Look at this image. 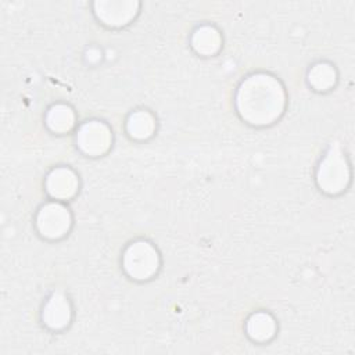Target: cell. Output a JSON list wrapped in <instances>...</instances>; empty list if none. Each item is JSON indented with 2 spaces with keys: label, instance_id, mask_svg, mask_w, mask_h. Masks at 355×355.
Masks as SVG:
<instances>
[{
  "label": "cell",
  "instance_id": "6da1fadb",
  "mask_svg": "<svg viewBox=\"0 0 355 355\" xmlns=\"http://www.w3.org/2000/svg\"><path fill=\"white\" fill-rule=\"evenodd\" d=\"M286 107L282 83L269 73L245 78L236 93V108L243 121L254 126H266L277 121Z\"/></svg>",
  "mask_w": 355,
  "mask_h": 355
},
{
  "label": "cell",
  "instance_id": "7a4b0ae2",
  "mask_svg": "<svg viewBox=\"0 0 355 355\" xmlns=\"http://www.w3.org/2000/svg\"><path fill=\"white\" fill-rule=\"evenodd\" d=\"M349 165L338 144H331L316 171V183L327 194L344 191L349 183Z\"/></svg>",
  "mask_w": 355,
  "mask_h": 355
},
{
  "label": "cell",
  "instance_id": "3957f363",
  "mask_svg": "<svg viewBox=\"0 0 355 355\" xmlns=\"http://www.w3.org/2000/svg\"><path fill=\"white\" fill-rule=\"evenodd\" d=\"M122 266L132 279L147 280L153 277L159 268L158 251L146 240L133 241L123 251Z\"/></svg>",
  "mask_w": 355,
  "mask_h": 355
},
{
  "label": "cell",
  "instance_id": "277c9868",
  "mask_svg": "<svg viewBox=\"0 0 355 355\" xmlns=\"http://www.w3.org/2000/svg\"><path fill=\"white\" fill-rule=\"evenodd\" d=\"M72 225V216L69 209L61 202H47L44 204L36 215L37 232L50 240H57L64 237Z\"/></svg>",
  "mask_w": 355,
  "mask_h": 355
},
{
  "label": "cell",
  "instance_id": "5b68a950",
  "mask_svg": "<svg viewBox=\"0 0 355 355\" xmlns=\"http://www.w3.org/2000/svg\"><path fill=\"white\" fill-rule=\"evenodd\" d=\"M112 144L111 129L101 121H87L78 129L76 146L90 157L105 154Z\"/></svg>",
  "mask_w": 355,
  "mask_h": 355
},
{
  "label": "cell",
  "instance_id": "8992f818",
  "mask_svg": "<svg viewBox=\"0 0 355 355\" xmlns=\"http://www.w3.org/2000/svg\"><path fill=\"white\" fill-rule=\"evenodd\" d=\"M139 12L137 1H96L94 14L107 26L119 28L128 25Z\"/></svg>",
  "mask_w": 355,
  "mask_h": 355
},
{
  "label": "cell",
  "instance_id": "52a82bcc",
  "mask_svg": "<svg viewBox=\"0 0 355 355\" xmlns=\"http://www.w3.org/2000/svg\"><path fill=\"white\" fill-rule=\"evenodd\" d=\"M71 318L72 309L68 298L61 291L53 293L43 306V323L51 330H61L69 324Z\"/></svg>",
  "mask_w": 355,
  "mask_h": 355
},
{
  "label": "cell",
  "instance_id": "ba28073f",
  "mask_svg": "<svg viewBox=\"0 0 355 355\" xmlns=\"http://www.w3.org/2000/svg\"><path fill=\"white\" fill-rule=\"evenodd\" d=\"M79 187V180L75 172L69 168H55L46 179V191L55 200L72 198Z\"/></svg>",
  "mask_w": 355,
  "mask_h": 355
},
{
  "label": "cell",
  "instance_id": "9c48e42d",
  "mask_svg": "<svg viewBox=\"0 0 355 355\" xmlns=\"http://www.w3.org/2000/svg\"><path fill=\"white\" fill-rule=\"evenodd\" d=\"M247 334L251 340L258 343L269 341L276 333V322L266 312L252 313L245 324Z\"/></svg>",
  "mask_w": 355,
  "mask_h": 355
},
{
  "label": "cell",
  "instance_id": "30bf717a",
  "mask_svg": "<svg viewBox=\"0 0 355 355\" xmlns=\"http://www.w3.org/2000/svg\"><path fill=\"white\" fill-rule=\"evenodd\" d=\"M126 130L136 140H146L155 132V119L151 112L137 110L132 112L126 121Z\"/></svg>",
  "mask_w": 355,
  "mask_h": 355
},
{
  "label": "cell",
  "instance_id": "8fae6325",
  "mask_svg": "<svg viewBox=\"0 0 355 355\" xmlns=\"http://www.w3.org/2000/svg\"><path fill=\"white\" fill-rule=\"evenodd\" d=\"M222 44V39L219 32L214 26H200L194 31L191 36V46L193 49L202 55H212L215 54Z\"/></svg>",
  "mask_w": 355,
  "mask_h": 355
},
{
  "label": "cell",
  "instance_id": "7c38bea8",
  "mask_svg": "<svg viewBox=\"0 0 355 355\" xmlns=\"http://www.w3.org/2000/svg\"><path fill=\"white\" fill-rule=\"evenodd\" d=\"M46 125L54 133L69 132L75 126V114L71 107L55 104L46 114Z\"/></svg>",
  "mask_w": 355,
  "mask_h": 355
},
{
  "label": "cell",
  "instance_id": "4fadbf2b",
  "mask_svg": "<svg viewBox=\"0 0 355 355\" xmlns=\"http://www.w3.org/2000/svg\"><path fill=\"white\" fill-rule=\"evenodd\" d=\"M337 72L329 62H318L308 71V83L318 92H326L336 85Z\"/></svg>",
  "mask_w": 355,
  "mask_h": 355
}]
</instances>
